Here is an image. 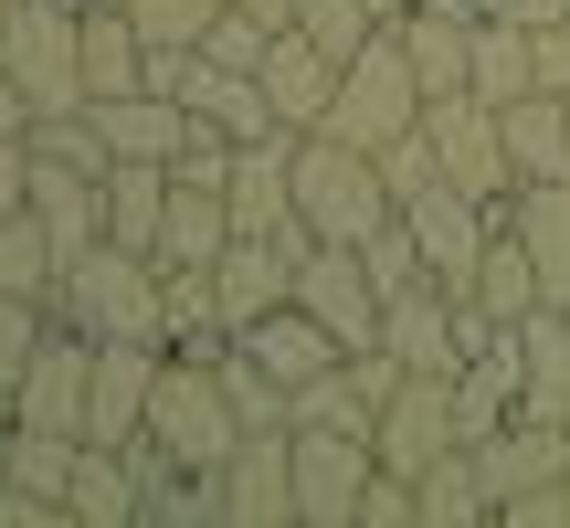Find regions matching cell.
Instances as JSON below:
<instances>
[{"label":"cell","mask_w":570,"mask_h":528,"mask_svg":"<svg viewBox=\"0 0 570 528\" xmlns=\"http://www.w3.org/2000/svg\"><path fill=\"white\" fill-rule=\"evenodd\" d=\"M391 212H402V190H391L381 148H348V138H327V127L296 138V223L317 233V244H370Z\"/></svg>","instance_id":"cell-1"},{"label":"cell","mask_w":570,"mask_h":528,"mask_svg":"<svg viewBox=\"0 0 570 528\" xmlns=\"http://www.w3.org/2000/svg\"><path fill=\"white\" fill-rule=\"evenodd\" d=\"M159 285H169V264H159V254H138V244H96V254L63 264L53 317H63V327H85V339H169Z\"/></svg>","instance_id":"cell-2"},{"label":"cell","mask_w":570,"mask_h":528,"mask_svg":"<svg viewBox=\"0 0 570 528\" xmlns=\"http://www.w3.org/2000/svg\"><path fill=\"white\" fill-rule=\"evenodd\" d=\"M423 75H412V42H402V21H381V32L348 53V75H338V106H327V138H348V148H391V138H412L423 127Z\"/></svg>","instance_id":"cell-3"},{"label":"cell","mask_w":570,"mask_h":528,"mask_svg":"<svg viewBox=\"0 0 570 528\" xmlns=\"http://www.w3.org/2000/svg\"><path fill=\"white\" fill-rule=\"evenodd\" d=\"M0 75L32 96V117H75L85 106V0H21L0 32Z\"/></svg>","instance_id":"cell-4"},{"label":"cell","mask_w":570,"mask_h":528,"mask_svg":"<svg viewBox=\"0 0 570 528\" xmlns=\"http://www.w3.org/2000/svg\"><path fill=\"white\" fill-rule=\"evenodd\" d=\"M423 138H433V169H444L454 190H475V202L508 212L518 202V159H508V117H497L475 85H454V96L423 106Z\"/></svg>","instance_id":"cell-5"},{"label":"cell","mask_w":570,"mask_h":528,"mask_svg":"<svg viewBox=\"0 0 570 528\" xmlns=\"http://www.w3.org/2000/svg\"><path fill=\"white\" fill-rule=\"evenodd\" d=\"M285 433H296V518L306 528H360L381 444H370L360 423H285Z\"/></svg>","instance_id":"cell-6"},{"label":"cell","mask_w":570,"mask_h":528,"mask_svg":"<svg viewBox=\"0 0 570 528\" xmlns=\"http://www.w3.org/2000/svg\"><path fill=\"white\" fill-rule=\"evenodd\" d=\"M223 528H306L296 518V433L285 423H254L223 454Z\"/></svg>","instance_id":"cell-7"},{"label":"cell","mask_w":570,"mask_h":528,"mask_svg":"<svg viewBox=\"0 0 570 528\" xmlns=\"http://www.w3.org/2000/svg\"><path fill=\"white\" fill-rule=\"evenodd\" d=\"M402 223H412V244H423L433 285L465 296L475 254H487V233H497V202H475V190H454V180H423V190H402Z\"/></svg>","instance_id":"cell-8"},{"label":"cell","mask_w":570,"mask_h":528,"mask_svg":"<svg viewBox=\"0 0 570 528\" xmlns=\"http://www.w3.org/2000/svg\"><path fill=\"white\" fill-rule=\"evenodd\" d=\"M296 306H306L317 327H338V349H381V275H370L360 244H306Z\"/></svg>","instance_id":"cell-9"},{"label":"cell","mask_w":570,"mask_h":528,"mask_svg":"<svg viewBox=\"0 0 570 528\" xmlns=\"http://www.w3.org/2000/svg\"><path fill=\"white\" fill-rule=\"evenodd\" d=\"M169 339H96V381H85V444H138L148 391H159Z\"/></svg>","instance_id":"cell-10"},{"label":"cell","mask_w":570,"mask_h":528,"mask_svg":"<svg viewBox=\"0 0 570 528\" xmlns=\"http://www.w3.org/2000/svg\"><path fill=\"white\" fill-rule=\"evenodd\" d=\"M370 444H381V466L391 476H423L433 454H454L465 444V423H454V381H433V370H412L402 391L381 402V423H370Z\"/></svg>","instance_id":"cell-11"},{"label":"cell","mask_w":570,"mask_h":528,"mask_svg":"<svg viewBox=\"0 0 570 528\" xmlns=\"http://www.w3.org/2000/svg\"><path fill=\"white\" fill-rule=\"evenodd\" d=\"M518 402H529V339H518V327H487V339L465 349V370H454V423H465V444H487L497 423H518Z\"/></svg>","instance_id":"cell-12"},{"label":"cell","mask_w":570,"mask_h":528,"mask_svg":"<svg viewBox=\"0 0 570 528\" xmlns=\"http://www.w3.org/2000/svg\"><path fill=\"white\" fill-rule=\"evenodd\" d=\"M180 106H190L202 127H223L233 148H254V138H296V127L275 117L265 75H244V63H212V53H190V75H180Z\"/></svg>","instance_id":"cell-13"},{"label":"cell","mask_w":570,"mask_h":528,"mask_svg":"<svg viewBox=\"0 0 570 528\" xmlns=\"http://www.w3.org/2000/svg\"><path fill=\"white\" fill-rule=\"evenodd\" d=\"M85 381H96V339L53 317V339H42L32 370H21V423H42V433H85Z\"/></svg>","instance_id":"cell-14"},{"label":"cell","mask_w":570,"mask_h":528,"mask_svg":"<svg viewBox=\"0 0 570 528\" xmlns=\"http://www.w3.org/2000/svg\"><path fill=\"white\" fill-rule=\"evenodd\" d=\"M32 223L53 233V254H96L106 244V169H75V159H42L32 148Z\"/></svg>","instance_id":"cell-15"},{"label":"cell","mask_w":570,"mask_h":528,"mask_svg":"<svg viewBox=\"0 0 570 528\" xmlns=\"http://www.w3.org/2000/svg\"><path fill=\"white\" fill-rule=\"evenodd\" d=\"M475 466H487V497L508 508V497H539L570 476V423H539V412H518V423H497L487 444H475Z\"/></svg>","instance_id":"cell-16"},{"label":"cell","mask_w":570,"mask_h":528,"mask_svg":"<svg viewBox=\"0 0 570 528\" xmlns=\"http://www.w3.org/2000/svg\"><path fill=\"white\" fill-rule=\"evenodd\" d=\"M254 75H265L275 117L306 138V127H327V106H338V75H348V63H338V53H317V42H306L296 21H285V32L265 42V63H254Z\"/></svg>","instance_id":"cell-17"},{"label":"cell","mask_w":570,"mask_h":528,"mask_svg":"<svg viewBox=\"0 0 570 528\" xmlns=\"http://www.w3.org/2000/svg\"><path fill=\"white\" fill-rule=\"evenodd\" d=\"M127 518H148L138 444H85L75 454V487H63V528H127Z\"/></svg>","instance_id":"cell-18"},{"label":"cell","mask_w":570,"mask_h":528,"mask_svg":"<svg viewBox=\"0 0 570 528\" xmlns=\"http://www.w3.org/2000/svg\"><path fill=\"white\" fill-rule=\"evenodd\" d=\"M96 127L117 159H180L190 138H202V117H190L169 85H138V96H96Z\"/></svg>","instance_id":"cell-19"},{"label":"cell","mask_w":570,"mask_h":528,"mask_svg":"<svg viewBox=\"0 0 570 528\" xmlns=\"http://www.w3.org/2000/svg\"><path fill=\"white\" fill-rule=\"evenodd\" d=\"M465 85L487 106H518L539 85V21H518V11H475V42H465Z\"/></svg>","instance_id":"cell-20"},{"label":"cell","mask_w":570,"mask_h":528,"mask_svg":"<svg viewBox=\"0 0 570 528\" xmlns=\"http://www.w3.org/2000/svg\"><path fill=\"white\" fill-rule=\"evenodd\" d=\"M233 244V202L212 169H169V223H159V264H223Z\"/></svg>","instance_id":"cell-21"},{"label":"cell","mask_w":570,"mask_h":528,"mask_svg":"<svg viewBox=\"0 0 570 528\" xmlns=\"http://www.w3.org/2000/svg\"><path fill=\"white\" fill-rule=\"evenodd\" d=\"M244 349H254V360H265L275 381H285V402H296L306 381H327V370L348 360V349H338V327H317L306 306H275V317H254V327H244Z\"/></svg>","instance_id":"cell-22"},{"label":"cell","mask_w":570,"mask_h":528,"mask_svg":"<svg viewBox=\"0 0 570 528\" xmlns=\"http://www.w3.org/2000/svg\"><path fill=\"white\" fill-rule=\"evenodd\" d=\"M508 233H518V244H529V264H539V296L570 306V180H518Z\"/></svg>","instance_id":"cell-23"},{"label":"cell","mask_w":570,"mask_h":528,"mask_svg":"<svg viewBox=\"0 0 570 528\" xmlns=\"http://www.w3.org/2000/svg\"><path fill=\"white\" fill-rule=\"evenodd\" d=\"M465 306H487L497 327H529L539 306H550V296H539V264H529V244L508 233V212H497L487 254H475V285H465Z\"/></svg>","instance_id":"cell-24"},{"label":"cell","mask_w":570,"mask_h":528,"mask_svg":"<svg viewBox=\"0 0 570 528\" xmlns=\"http://www.w3.org/2000/svg\"><path fill=\"white\" fill-rule=\"evenodd\" d=\"M159 223H169V159H106V244L159 254Z\"/></svg>","instance_id":"cell-25"},{"label":"cell","mask_w":570,"mask_h":528,"mask_svg":"<svg viewBox=\"0 0 570 528\" xmlns=\"http://www.w3.org/2000/svg\"><path fill=\"white\" fill-rule=\"evenodd\" d=\"M497 117H508V159H518V180H570V96L529 85V96L497 106Z\"/></svg>","instance_id":"cell-26"},{"label":"cell","mask_w":570,"mask_h":528,"mask_svg":"<svg viewBox=\"0 0 570 528\" xmlns=\"http://www.w3.org/2000/svg\"><path fill=\"white\" fill-rule=\"evenodd\" d=\"M412 497H423V528H475V518H497V497H487V466H475V444L433 454V466L412 476Z\"/></svg>","instance_id":"cell-27"},{"label":"cell","mask_w":570,"mask_h":528,"mask_svg":"<svg viewBox=\"0 0 570 528\" xmlns=\"http://www.w3.org/2000/svg\"><path fill=\"white\" fill-rule=\"evenodd\" d=\"M518 339H529V402H518V412H539V423H570V306H539Z\"/></svg>","instance_id":"cell-28"},{"label":"cell","mask_w":570,"mask_h":528,"mask_svg":"<svg viewBox=\"0 0 570 528\" xmlns=\"http://www.w3.org/2000/svg\"><path fill=\"white\" fill-rule=\"evenodd\" d=\"M402 42H412V75H423V96H454V85H465V42H475V21H465V11H402Z\"/></svg>","instance_id":"cell-29"},{"label":"cell","mask_w":570,"mask_h":528,"mask_svg":"<svg viewBox=\"0 0 570 528\" xmlns=\"http://www.w3.org/2000/svg\"><path fill=\"white\" fill-rule=\"evenodd\" d=\"M53 285H63V254H53V233L32 223V202L0 212V296H53Z\"/></svg>","instance_id":"cell-30"},{"label":"cell","mask_w":570,"mask_h":528,"mask_svg":"<svg viewBox=\"0 0 570 528\" xmlns=\"http://www.w3.org/2000/svg\"><path fill=\"white\" fill-rule=\"evenodd\" d=\"M223 11H233V0H127V21L148 32V53H202V32Z\"/></svg>","instance_id":"cell-31"},{"label":"cell","mask_w":570,"mask_h":528,"mask_svg":"<svg viewBox=\"0 0 570 528\" xmlns=\"http://www.w3.org/2000/svg\"><path fill=\"white\" fill-rule=\"evenodd\" d=\"M296 32L317 42V53H338V63H348L370 32H381V11H370V0H306V11H296Z\"/></svg>","instance_id":"cell-32"},{"label":"cell","mask_w":570,"mask_h":528,"mask_svg":"<svg viewBox=\"0 0 570 528\" xmlns=\"http://www.w3.org/2000/svg\"><path fill=\"white\" fill-rule=\"evenodd\" d=\"M265 42H275V21H254L244 0H233V11L202 32V53H212V63H244V75H254V63H265Z\"/></svg>","instance_id":"cell-33"},{"label":"cell","mask_w":570,"mask_h":528,"mask_svg":"<svg viewBox=\"0 0 570 528\" xmlns=\"http://www.w3.org/2000/svg\"><path fill=\"white\" fill-rule=\"evenodd\" d=\"M360 528H423V497H412V476H370V497H360Z\"/></svg>","instance_id":"cell-34"},{"label":"cell","mask_w":570,"mask_h":528,"mask_svg":"<svg viewBox=\"0 0 570 528\" xmlns=\"http://www.w3.org/2000/svg\"><path fill=\"white\" fill-rule=\"evenodd\" d=\"M539 85H550V96H570V11L539 21Z\"/></svg>","instance_id":"cell-35"},{"label":"cell","mask_w":570,"mask_h":528,"mask_svg":"<svg viewBox=\"0 0 570 528\" xmlns=\"http://www.w3.org/2000/svg\"><path fill=\"white\" fill-rule=\"evenodd\" d=\"M32 202V138H0V212Z\"/></svg>","instance_id":"cell-36"},{"label":"cell","mask_w":570,"mask_h":528,"mask_svg":"<svg viewBox=\"0 0 570 528\" xmlns=\"http://www.w3.org/2000/svg\"><path fill=\"white\" fill-rule=\"evenodd\" d=\"M244 11H254V21H275V32H285V21H296L306 0H244Z\"/></svg>","instance_id":"cell-37"},{"label":"cell","mask_w":570,"mask_h":528,"mask_svg":"<svg viewBox=\"0 0 570 528\" xmlns=\"http://www.w3.org/2000/svg\"><path fill=\"white\" fill-rule=\"evenodd\" d=\"M508 11H518V21H560L570 0H508Z\"/></svg>","instance_id":"cell-38"},{"label":"cell","mask_w":570,"mask_h":528,"mask_svg":"<svg viewBox=\"0 0 570 528\" xmlns=\"http://www.w3.org/2000/svg\"><path fill=\"white\" fill-rule=\"evenodd\" d=\"M21 423V381H0V433H11Z\"/></svg>","instance_id":"cell-39"},{"label":"cell","mask_w":570,"mask_h":528,"mask_svg":"<svg viewBox=\"0 0 570 528\" xmlns=\"http://www.w3.org/2000/svg\"><path fill=\"white\" fill-rule=\"evenodd\" d=\"M412 11H465V21H475V11H487V0H412Z\"/></svg>","instance_id":"cell-40"},{"label":"cell","mask_w":570,"mask_h":528,"mask_svg":"<svg viewBox=\"0 0 570 528\" xmlns=\"http://www.w3.org/2000/svg\"><path fill=\"white\" fill-rule=\"evenodd\" d=\"M370 11H381V21H402V11H412V0H370Z\"/></svg>","instance_id":"cell-41"},{"label":"cell","mask_w":570,"mask_h":528,"mask_svg":"<svg viewBox=\"0 0 570 528\" xmlns=\"http://www.w3.org/2000/svg\"><path fill=\"white\" fill-rule=\"evenodd\" d=\"M11 21H21V0H0V32H11Z\"/></svg>","instance_id":"cell-42"},{"label":"cell","mask_w":570,"mask_h":528,"mask_svg":"<svg viewBox=\"0 0 570 528\" xmlns=\"http://www.w3.org/2000/svg\"><path fill=\"white\" fill-rule=\"evenodd\" d=\"M0 497H11V476H0Z\"/></svg>","instance_id":"cell-43"}]
</instances>
